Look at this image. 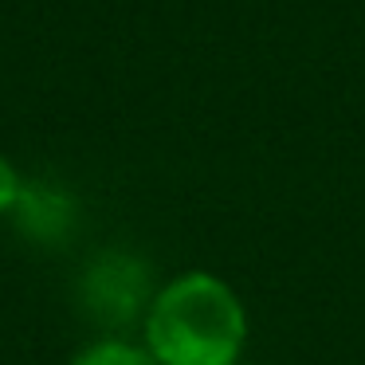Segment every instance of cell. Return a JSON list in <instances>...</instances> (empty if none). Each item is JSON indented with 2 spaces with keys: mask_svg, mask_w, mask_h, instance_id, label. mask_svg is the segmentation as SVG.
Instances as JSON below:
<instances>
[{
  "mask_svg": "<svg viewBox=\"0 0 365 365\" xmlns=\"http://www.w3.org/2000/svg\"><path fill=\"white\" fill-rule=\"evenodd\" d=\"M244 334L236 291L205 271L173 279L145 314V349L158 365H236Z\"/></svg>",
  "mask_w": 365,
  "mask_h": 365,
  "instance_id": "obj_1",
  "label": "cell"
},
{
  "mask_svg": "<svg viewBox=\"0 0 365 365\" xmlns=\"http://www.w3.org/2000/svg\"><path fill=\"white\" fill-rule=\"evenodd\" d=\"M71 365H158L150 349L130 346V341H95Z\"/></svg>",
  "mask_w": 365,
  "mask_h": 365,
  "instance_id": "obj_2",
  "label": "cell"
},
{
  "mask_svg": "<svg viewBox=\"0 0 365 365\" xmlns=\"http://www.w3.org/2000/svg\"><path fill=\"white\" fill-rule=\"evenodd\" d=\"M20 197H24V185H20V173L12 169L9 158H0V216L12 212V208L20 205Z\"/></svg>",
  "mask_w": 365,
  "mask_h": 365,
  "instance_id": "obj_3",
  "label": "cell"
}]
</instances>
